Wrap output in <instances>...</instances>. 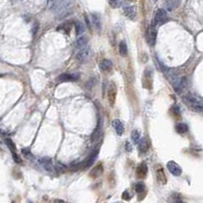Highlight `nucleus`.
Masks as SVG:
<instances>
[{
  "mask_svg": "<svg viewBox=\"0 0 203 203\" xmlns=\"http://www.w3.org/2000/svg\"><path fill=\"white\" fill-rule=\"evenodd\" d=\"M139 149L141 152H147L149 149V141H148V139H146V138H142L141 140H140V142H139Z\"/></svg>",
  "mask_w": 203,
  "mask_h": 203,
  "instance_id": "15",
  "label": "nucleus"
},
{
  "mask_svg": "<svg viewBox=\"0 0 203 203\" xmlns=\"http://www.w3.org/2000/svg\"><path fill=\"white\" fill-rule=\"evenodd\" d=\"M156 34H157V30L156 27L153 25H150L148 28H147V31L145 33V38L147 43L149 44L150 46H153L155 44L156 41Z\"/></svg>",
  "mask_w": 203,
  "mask_h": 203,
  "instance_id": "1",
  "label": "nucleus"
},
{
  "mask_svg": "<svg viewBox=\"0 0 203 203\" xmlns=\"http://www.w3.org/2000/svg\"><path fill=\"white\" fill-rule=\"evenodd\" d=\"M124 12L129 18L133 20L136 17V13H137V9H136V6L134 5H128L124 7Z\"/></svg>",
  "mask_w": 203,
  "mask_h": 203,
  "instance_id": "9",
  "label": "nucleus"
},
{
  "mask_svg": "<svg viewBox=\"0 0 203 203\" xmlns=\"http://www.w3.org/2000/svg\"><path fill=\"white\" fill-rule=\"evenodd\" d=\"M97 155H98V149H96L90 154L89 156H88V158L83 162V163H81V168H86L88 167H90V165L94 162L95 158L97 157Z\"/></svg>",
  "mask_w": 203,
  "mask_h": 203,
  "instance_id": "8",
  "label": "nucleus"
},
{
  "mask_svg": "<svg viewBox=\"0 0 203 203\" xmlns=\"http://www.w3.org/2000/svg\"><path fill=\"white\" fill-rule=\"evenodd\" d=\"M147 172H148V168H147V164L144 163V162L137 168V176L140 177V178H144V177H146Z\"/></svg>",
  "mask_w": 203,
  "mask_h": 203,
  "instance_id": "14",
  "label": "nucleus"
},
{
  "mask_svg": "<svg viewBox=\"0 0 203 203\" xmlns=\"http://www.w3.org/2000/svg\"><path fill=\"white\" fill-rule=\"evenodd\" d=\"M12 156H13V160H14V161L17 162V163H21V159L20 157H18V155H17V154L12 153Z\"/></svg>",
  "mask_w": 203,
  "mask_h": 203,
  "instance_id": "34",
  "label": "nucleus"
},
{
  "mask_svg": "<svg viewBox=\"0 0 203 203\" xmlns=\"http://www.w3.org/2000/svg\"><path fill=\"white\" fill-rule=\"evenodd\" d=\"M144 190H145V185L142 182H138L136 184V192L137 193H143Z\"/></svg>",
  "mask_w": 203,
  "mask_h": 203,
  "instance_id": "28",
  "label": "nucleus"
},
{
  "mask_svg": "<svg viewBox=\"0 0 203 203\" xmlns=\"http://www.w3.org/2000/svg\"><path fill=\"white\" fill-rule=\"evenodd\" d=\"M156 177H157V180L158 182L160 184H165L167 183V177L164 175V172H163V168L161 167H158L156 169Z\"/></svg>",
  "mask_w": 203,
  "mask_h": 203,
  "instance_id": "12",
  "label": "nucleus"
},
{
  "mask_svg": "<svg viewBox=\"0 0 203 203\" xmlns=\"http://www.w3.org/2000/svg\"><path fill=\"white\" fill-rule=\"evenodd\" d=\"M120 55H123V56H125V55L128 54V47L125 41H121L120 43Z\"/></svg>",
  "mask_w": 203,
  "mask_h": 203,
  "instance_id": "23",
  "label": "nucleus"
},
{
  "mask_svg": "<svg viewBox=\"0 0 203 203\" xmlns=\"http://www.w3.org/2000/svg\"><path fill=\"white\" fill-rule=\"evenodd\" d=\"M64 169H65L64 165H62L61 163H57V165H56V172H64Z\"/></svg>",
  "mask_w": 203,
  "mask_h": 203,
  "instance_id": "32",
  "label": "nucleus"
},
{
  "mask_svg": "<svg viewBox=\"0 0 203 203\" xmlns=\"http://www.w3.org/2000/svg\"><path fill=\"white\" fill-rule=\"evenodd\" d=\"M116 86H114V85H110V87L108 89V98H109L110 105L114 104V101H116Z\"/></svg>",
  "mask_w": 203,
  "mask_h": 203,
  "instance_id": "11",
  "label": "nucleus"
},
{
  "mask_svg": "<svg viewBox=\"0 0 203 203\" xmlns=\"http://www.w3.org/2000/svg\"><path fill=\"white\" fill-rule=\"evenodd\" d=\"M112 127L114 128V130H116V134L119 135V136H121V135L124 134V132H125V127H124L123 123H121L120 120H114L112 121Z\"/></svg>",
  "mask_w": 203,
  "mask_h": 203,
  "instance_id": "10",
  "label": "nucleus"
},
{
  "mask_svg": "<svg viewBox=\"0 0 203 203\" xmlns=\"http://www.w3.org/2000/svg\"><path fill=\"white\" fill-rule=\"evenodd\" d=\"M101 138H102V130H101V125H100V124H99L97 129H96L93 134H92L91 140H92V142H97Z\"/></svg>",
  "mask_w": 203,
  "mask_h": 203,
  "instance_id": "13",
  "label": "nucleus"
},
{
  "mask_svg": "<svg viewBox=\"0 0 203 203\" xmlns=\"http://www.w3.org/2000/svg\"><path fill=\"white\" fill-rule=\"evenodd\" d=\"M167 167H168V169L169 172H171V173H172L173 176H181L182 175V168H181L180 165L177 163V162L175 161H168V164H167Z\"/></svg>",
  "mask_w": 203,
  "mask_h": 203,
  "instance_id": "5",
  "label": "nucleus"
},
{
  "mask_svg": "<svg viewBox=\"0 0 203 203\" xmlns=\"http://www.w3.org/2000/svg\"><path fill=\"white\" fill-rule=\"evenodd\" d=\"M125 150L129 151V152H131V151L133 150V146H132V144H130V142L125 143Z\"/></svg>",
  "mask_w": 203,
  "mask_h": 203,
  "instance_id": "33",
  "label": "nucleus"
},
{
  "mask_svg": "<svg viewBox=\"0 0 203 203\" xmlns=\"http://www.w3.org/2000/svg\"><path fill=\"white\" fill-rule=\"evenodd\" d=\"M75 28H76V33L78 36H81L85 32V27H84L83 23H81V21H76Z\"/></svg>",
  "mask_w": 203,
  "mask_h": 203,
  "instance_id": "20",
  "label": "nucleus"
},
{
  "mask_svg": "<svg viewBox=\"0 0 203 203\" xmlns=\"http://www.w3.org/2000/svg\"><path fill=\"white\" fill-rule=\"evenodd\" d=\"M102 173V167L101 165H98V167H96L93 171L91 172V176L96 178V177H99Z\"/></svg>",
  "mask_w": 203,
  "mask_h": 203,
  "instance_id": "25",
  "label": "nucleus"
},
{
  "mask_svg": "<svg viewBox=\"0 0 203 203\" xmlns=\"http://www.w3.org/2000/svg\"><path fill=\"white\" fill-rule=\"evenodd\" d=\"M91 17H92V23H93V25L98 29V30H100V29H101V21H100V18H99V17L96 16V14H92Z\"/></svg>",
  "mask_w": 203,
  "mask_h": 203,
  "instance_id": "22",
  "label": "nucleus"
},
{
  "mask_svg": "<svg viewBox=\"0 0 203 203\" xmlns=\"http://www.w3.org/2000/svg\"><path fill=\"white\" fill-rule=\"evenodd\" d=\"M91 56V49L89 47H85L83 48V49H80L77 51V53H76V58H77V60H78L79 62H86L88 59H89V57Z\"/></svg>",
  "mask_w": 203,
  "mask_h": 203,
  "instance_id": "2",
  "label": "nucleus"
},
{
  "mask_svg": "<svg viewBox=\"0 0 203 203\" xmlns=\"http://www.w3.org/2000/svg\"><path fill=\"white\" fill-rule=\"evenodd\" d=\"M168 20V14H167V12H165L164 9L162 8H159L156 10L155 12V17H154V20H153V23L152 25L153 26H158V25H161L163 24L165 21Z\"/></svg>",
  "mask_w": 203,
  "mask_h": 203,
  "instance_id": "3",
  "label": "nucleus"
},
{
  "mask_svg": "<svg viewBox=\"0 0 203 203\" xmlns=\"http://www.w3.org/2000/svg\"><path fill=\"white\" fill-rule=\"evenodd\" d=\"M186 86H187V79L184 78V77H183V78L177 79L176 81H173V82H172L173 89H175V91L178 94L182 93V91L185 89Z\"/></svg>",
  "mask_w": 203,
  "mask_h": 203,
  "instance_id": "4",
  "label": "nucleus"
},
{
  "mask_svg": "<svg viewBox=\"0 0 203 203\" xmlns=\"http://www.w3.org/2000/svg\"><path fill=\"white\" fill-rule=\"evenodd\" d=\"M109 3L112 7H119L121 2L120 0H109Z\"/></svg>",
  "mask_w": 203,
  "mask_h": 203,
  "instance_id": "29",
  "label": "nucleus"
},
{
  "mask_svg": "<svg viewBox=\"0 0 203 203\" xmlns=\"http://www.w3.org/2000/svg\"><path fill=\"white\" fill-rule=\"evenodd\" d=\"M4 143H5V145L8 147V148L10 149V151L13 153L14 151L17 150V147H16V144L13 143V141L12 139H9V138H6L5 140H4Z\"/></svg>",
  "mask_w": 203,
  "mask_h": 203,
  "instance_id": "21",
  "label": "nucleus"
},
{
  "mask_svg": "<svg viewBox=\"0 0 203 203\" xmlns=\"http://www.w3.org/2000/svg\"><path fill=\"white\" fill-rule=\"evenodd\" d=\"M132 139H133V141H134V143L139 144L140 140H141V135H140V132L137 131V130L133 131V133H132Z\"/></svg>",
  "mask_w": 203,
  "mask_h": 203,
  "instance_id": "24",
  "label": "nucleus"
},
{
  "mask_svg": "<svg viewBox=\"0 0 203 203\" xmlns=\"http://www.w3.org/2000/svg\"><path fill=\"white\" fill-rule=\"evenodd\" d=\"M188 125L184 123H179L176 125V131L179 133V134H185L188 132Z\"/></svg>",
  "mask_w": 203,
  "mask_h": 203,
  "instance_id": "19",
  "label": "nucleus"
},
{
  "mask_svg": "<svg viewBox=\"0 0 203 203\" xmlns=\"http://www.w3.org/2000/svg\"><path fill=\"white\" fill-rule=\"evenodd\" d=\"M75 47L77 51L80 50V49H83V48L87 47V39L85 37L81 36V38H79L77 41L75 42Z\"/></svg>",
  "mask_w": 203,
  "mask_h": 203,
  "instance_id": "16",
  "label": "nucleus"
},
{
  "mask_svg": "<svg viewBox=\"0 0 203 203\" xmlns=\"http://www.w3.org/2000/svg\"><path fill=\"white\" fill-rule=\"evenodd\" d=\"M131 194L129 193V191H125L124 193H123V195H121V198L124 199V200H127V201H129L131 199Z\"/></svg>",
  "mask_w": 203,
  "mask_h": 203,
  "instance_id": "30",
  "label": "nucleus"
},
{
  "mask_svg": "<svg viewBox=\"0 0 203 203\" xmlns=\"http://www.w3.org/2000/svg\"><path fill=\"white\" fill-rule=\"evenodd\" d=\"M69 168L72 171H78L79 168H81V163H71L69 164Z\"/></svg>",
  "mask_w": 203,
  "mask_h": 203,
  "instance_id": "31",
  "label": "nucleus"
},
{
  "mask_svg": "<svg viewBox=\"0 0 203 203\" xmlns=\"http://www.w3.org/2000/svg\"><path fill=\"white\" fill-rule=\"evenodd\" d=\"M172 203H183V200L179 194L173 193L172 195Z\"/></svg>",
  "mask_w": 203,
  "mask_h": 203,
  "instance_id": "27",
  "label": "nucleus"
},
{
  "mask_svg": "<svg viewBox=\"0 0 203 203\" xmlns=\"http://www.w3.org/2000/svg\"><path fill=\"white\" fill-rule=\"evenodd\" d=\"M39 163L42 165L46 172H53V164H52V160L48 157H43L41 159H39Z\"/></svg>",
  "mask_w": 203,
  "mask_h": 203,
  "instance_id": "7",
  "label": "nucleus"
},
{
  "mask_svg": "<svg viewBox=\"0 0 203 203\" xmlns=\"http://www.w3.org/2000/svg\"><path fill=\"white\" fill-rule=\"evenodd\" d=\"M12 203H14V202H12Z\"/></svg>",
  "mask_w": 203,
  "mask_h": 203,
  "instance_id": "36",
  "label": "nucleus"
},
{
  "mask_svg": "<svg viewBox=\"0 0 203 203\" xmlns=\"http://www.w3.org/2000/svg\"><path fill=\"white\" fill-rule=\"evenodd\" d=\"M78 80H79V76L75 75V73H61L57 79L58 82H60V83L76 82V81H78Z\"/></svg>",
  "mask_w": 203,
  "mask_h": 203,
  "instance_id": "6",
  "label": "nucleus"
},
{
  "mask_svg": "<svg viewBox=\"0 0 203 203\" xmlns=\"http://www.w3.org/2000/svg\"><path fill=\"white\" fill-rule=\"evenodd\" d=\"M21 152H23V155L27 158V159H33V158H34V155L32 154V152L29 148H24L21 150Z\"/></svg>",
  "mask_w": 203,
  "mask_h": 203,
  "instance_id": "26",
  "label": "nucleus"
},
{
  "mask_svg": "<svg viewBox=\"0 0 203 203\" xmlns=\"http://www.w3.org/2000/svg\"><path fill=\"white\" fill-rule=\"evenodd\" d=\"M112 66V62L109 59H103L100 62V68L101 71H109Z\"/></svg>",
  "mask_w": 203,
  "mask_h": 203,
  "instance_id": "18",
  "label": "nucleus"
},
{
  "mask_svg": "<svg viewBox=\"0 0 203 203\" xmlns=\"http://www.w3.org/2000/svg\"><path fill=\"white\" fill-rule=\"evenodd\" d=\"M180 0H165V6L168 10H173L179 5Z\"/></svg>",
  "mask_w": 203,
  "mask_h": 203,
  "instance_id": "17",
  "label": "nucleus"
},
{
  "mask_svg": "<svg viewBox=\"0 0 203 203\" xmlns=\"http://www.w3.org/2000/svg\"><path fill=\"white\" fill-rule=\"evenodd\" d=\"M53 203H65L64 200H61V199H56V200H54Z\"/></svg>",
  "mask_w": 203,
  "mask_h": 203,
  "instance_id": "35",
  "label": "nucleus"
}]
</instances>
